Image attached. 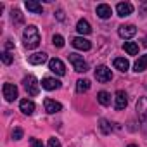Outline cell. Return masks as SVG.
I'll return each mask as SVG.
<instances>
[{
  "instance_id": "6da1fadb",
  "label": "cell",
  "mask_w": 147,
  "mask_h": 147,
  "mask_svg": "<svg viewBox=\"0 0 147 147\" xmlns=\"http://www.w3.org/2000/svg\"><path fill=\"white\" fill-rule=\"evenodd\" d=\"M23 42H24V47L33 50L40 45V33H38V28L36 26H28L24 28V33H23Z\"/></svg>"
},
{
  "instance_id": "7a4b0ae2",
  "label": "cell",
  "mask_w": 147,
  "mask_h": 147,
  "mask_svg": "<svg viewBox=\"0 0 147 147\" xmlns=\"http://www.w3.org/2000/svg\"><path fill=\"white\" fill-rule=\"evenodd\" d=\"M137 116H138V123L142 131L147 135V99L140 97L137 100Z\"/></svg>"
},
{
  "instance_id": "3957f363",
  "label": "cell",
  "mask_w": 147,
  "mask_h": 147,
  "mask_svg": "<svg viewBox=\"0 0 147 147\" xmlns=\"http://www.w3.org/2000/svg\"><path fill=\"white\" fill-rule=\"evenodd\" d=\"M23 87H24L26 94L31 95V97H36L38 92H40V83H38V80H36L35 76H31V75L23 80Z\"/></svg>"
},
{
  "instance_id": "277c9868",
  "label": "cell",
  "mask_w": 147,
  "mask_h": 147,
  "mask_svg": "<svg viewBox=\"0 0 147 147\" xmlns=\"http://www.w3.org/2000/svg\"><path fill=\"white\" fill-rule=\"evenodd\" d=\"M67 57H69V62L73 64V67H75V71H78V73H87L88 71V64L83 61L82 55H78V54H69Z\"/></svg>"
},
{
  "instance_id": "5b68a950",
  "label": "cell",
  "mask_w": 147,
  "mask_h": 147,
  "mask_svg": "<svg viewBox=\"0 0 147 147\" xmlns=\"http://www.w3.org/2000/svg\"><path fill=\"white\" fill-rule=\"evenodd\" d=\"M95 78H97V82H100V83H107V82L113 80V73H111V69H109L107 66H99V67L95 69Z\"/></svg>"
},
{
  "instance_id": "8992f818",
  "label": "cell",
  "mask_w": 147,
  "mask_h": 147,
  "mask_svg": "<svg viewBox=\"0 0 147 147\" xmlns=\"http://www.w3.org/2000/svg\"><path fill=\"white\" fill-rule=\"evenodd\" d=\"M49 69H50L52 73H55L57 76H64V75H66V66H64V62H62L61 59H57V57H54V59L49 61Z\"/></svg>"
},
{
  "instance_id": "52a82bcc",
  "label": "cell",
  "mask_w": 147,
  "mask_h": 147,
  "mask_svg": "<svg viewBox=\"0 0 147 147\" xmlns=\"http://www.w3.org/2000/svg\"><path fill=\"white\" fill-rule=\"evenodd\" d=\"M2 92H4V97H5L7 102H12V100L18 99V87L12 85V83H4Z\"/></svg>"
},
{
  "instance_id": "ba28073f",
  "label": "cell",
  "mask_w": 147,
  "mask_h": 147,
  "mask_svg": "<svg viewBox=\"0 0 147 147\" xmlns=\"http://www.w3.org/2000/svg\"><path fill=\"white\" fill-rule=\"evenodd\" d=\"M126 104H128V95H126L123 90H118L116 95H114V107H116L118 111H121V109L126 107Z\"/></svg>"
},
{
  "instance_id": "9c48e42d",
  "label": "cell",
  "mask_w": 147,
  "mask_h": 147,
  "mask_svg": "<svg viewBox=\"0 0 147 147\" xmlns=\"http://www.w3.org/2000/svg\"><path fill=\"white\" fill-rule=\"evenodd\" d=\"M43 106H45V111H47L49 114H55V113L62 111V104H61V102H55V100H52V99H45V100H43Z\"/></svg>"
},
{
  "instance_id": "30bf717a",
  "label": "cell",
  "mask_w": 147,
  "mask_h": 147,
  "mask_svg": "<svg viewBox=\"0 0 147 147\" xmlns=\"http://www.w3.org/2000/svg\"><path fill=\"white\" fill-rule=\"evenodd\" d=\"M71 43H73V47L78 49V50H90V49H92V43H90L87 38H83V36H76V38H73V40H71Z\"/></svg>"
},
{
  "instance_id": "8fae6325",
  "label": "cell",
  "mask_w": 147,
  "mask_h": 147,
  "mask_svg": "<svg viewBox=\"0 0 147 147\" xmlns=\"http://www.w3.org/2000/svg\"><path fill=\"white\" fill-rule=\"evenodd\" d=\"M116 12H118V16L126 18V16H130V14L133 12V5H131L130 2H119V4L116 5Z\"/></svg>"
},
{
  "instance_id": "7c38bea8",
  "label": "cell",
  "mask_w": 147,
  "mask_h": 147,
  "mask_svg": "<svg viewBox=\"0 0 147 147\" xmlns=\"http://www.w3.org/2000/svg\"><path fill=\"white\" fill-rule=\"evenodd\" d=\"M118 33H119L121 38H131V36L137 35V28L133 24H123V26H119Z\"/></svg>"
},
{
  "instance_id": "4fadbf2b",
  "label": "cell",
  "mask_w": 147,
  "mask_h": 147,
  "mask_svg": "<svg viewBox=\"0 0 147 147\" xmlns=\"http://www.w3.org/2000/svg\"><path fill=\"white\" fill-rule=\"evenodd\" d=\"M42 88H45V90H57V88H61V82L57 78H43L42 80Z\"/></svg>"
},
{
  "instance_id": "5bb4252c",
  "label": "cell",
  "mask_w": 147,
  "mask_h": 147,
  "mask_svg": "<svg viewBox=\"0 0 147 147\" xmlns=\"http://www.w3.org/2000/svg\"><path fill=\"white\" fill-rule=\"evenodd\" d=\"M45 61H47V54H45V52H36V54L28 55V62H30V64H33V66L43 64Z\"/></svg>"
},
{
  "instance_id": "9a60e30c",
  "label": "cell",
  "mask_w": 147,
  "mask_h": 147,
  "mask_svg": "<svg viewBox=\"0 0 147 147\" xmlns=\"http://www.w3.org/2000/svg\"><path fill=\"white\" fill-rule=\"evenodd\" d=\"M19 109L24 113V114H33L35 113V104H33V100H28V99H23L21 102H19Z\"/></svg>"
},
{
  "instance_id": "2e32d148",
  "label": "cell",
  "mask_w": 147,
  "mask_h": 147,
  "mask_svg": "<svg viewBox=\"0 0 147 147\" xmlns=\"http://www.w3.org/2000/svg\"><path fill=\"white\" fill-rule=\"evenodd\" d=\"M97 16L100 18V19H107V18H111V14H113V11H111V7L107 5V4H100V5H97Z\"/></svg>"
},
{
  "instance_id": "e0dca14e",
  "label": "cell",
  "mask_w": 147,
  "mask_h": 147,
  "mask_svg": "<svg viewBox=\"0 0 147 147\" xmlns=\"http://www.w3.org/2000/svg\"><path fill=\"white\" fill-rule=\"evenodd\" d=\"M114 67H116L118 71H121V73H126L128 67H130V62H128V59H125V57H116V59H114Z\"/></svg>"
},
{
  "instance_id": "ac0fdd59",
  "label": "cell",
  "mask_w": 147,
  "mask_h": 147,
  "mask_svg": "<svg viewBox=\"0 0 147 147\" xmlns=\"http://www.w3.org/2000/svg\"><path fill=\"white\" fill-rule=\"evenodd\" d=\"M76 30H78L80 35H90V33H92V28H90L88 21H85V19H80V21H78Z\"/></svg>"
},
{
  "instance_id": "d6986e66",
  "label": "cell",
  "mask_w": 147,
  "mask_h": 147,
  "mask_svg": "<svg viewBox=\"0 0 147 147\" xmlns=\"http://www.w3.org/2000/svg\"><path fill=\"white\" fill-rule=\"evenodd\" d=\"M26 9L30 11V12H33V14H42V4H38V2H35V0H26Z\"/></svg>"
},
{
  "instance_id": "ffe728a7",
  "label": "cell",
  "mask_w": 147,
  "mask_h": 147,
  "mask_svg": "<svg viewBox=\"0 0 147 147\" xmlns=\"http://www.w3.org/2000/svg\"><path fill=\"white\" fill-rule=\"evenodd\" d=\"M145 69H147V54L140 55V57L137 59V62H135V73H142V71H145Z\"/></svg>"
},
{
  "instance_id": "44dd1931",
  "label": "cell",
  "mask_w": 147,
  "mask_h": 147,
  "mask_svg": "<svg viewBox=\"0 0 147 147\" xmlns=\"http://www.w3.org/2000/svg\"><path fill=\"white\" fill-rule=\"evenodd\" d=\"M123 49L126 50L128 55H137V54H138V45H137L135 42H125Z\"/></svg>"
},
{
  "instance_id": "7402d4cb",
  "label": "cell",
  "mask_w": 147,
  "mask_h": 147,
  "mask_svg": "<svg viewBox=\"0 0 147 147\" xmlns=\"http://www.w3.org/2000/svg\"><path fill=\"white\" fill-rule=\"evenodd\" d=\"M90 88V82L88 80H78L76 82V92L78 94H83V92H87Z\"/></svg>"
},
{
  "instance_id": "603a6c76",
  "label": "cell",
  "mask_w": 147,
  "mask_h": 147,
  "mask_svg": "<svg viewBox=\"0 0 147 147\" xmlns=\"http://www.w3.org/2000/svg\"><path fill=\"white\" fill-rule=\"evenodd\" d=\"M97 100H99L102 106H109V104H111V94H107V92H99V94H97Z\"/></svg>"
},
{
  "instance_id": "cb8c5ba5",
  "label": "cell",
  "mask_w": 147,
  "mask_h": 147,
  "mask_svg": "<svg viewBox=\"0 0 147 147\" xmlns=\"http://www.w3.org/2000/svg\"><path fill=\"white\" fill-rule=\"evenodd\" d=\"M99 123H100V130H102V133H106V135H107V133H111V131H113V125H111L107 119H100Z\"/></svg>"
},
{
  "instance_id": "d4e9b609",
  "label": "cell",
  "mask_w": 147,
  "mask_h": 147,
  "mask_svg": "<svg viewBox=\"0 0 147 147\" xmlns=\"http://www.w3.org/2000/svg\"><path fill=\"white\" fill-rule=\"evenodd\" d=\"M0 57H2V62H4V64H7V66H9V64H12V61H14V57H12V55H11V52H7V50H4L2 54H0Z\"/></svg>"
},
{
  "instance_id": "484cf974",
  "label": "cell",
  "mask_w": 147,
  "mask_h": 147,
  "mask_svg": "<svg viewBox=\"0 0 147 147\" xmlns=\"http://www.w3.org/2000/svg\"><path fill=\"white\" fill-rule=\"evenodd\" d=\"M12 21H16V23H23L24 21V18H23V14H21V11L19 9H12Z\"/></svg>"
},
{
  "instance_id": "4316f807",
  "label": "cell",
  "mask_w": 147,
  "mask_h": 147,
  "mask_svg": "<svg viewBox=\"0 0 147 147\" xmlns=\"http://www.w3.org/2000/svg\"><path fill=\"white\" fill-rule=\"evenodd\" d=\"M52 42H54V45H55V47H59V49H62V47H64V38H62L61 35H54Z\"/></svg>"
},
{
  "instance_id": "83f0119b",
  "label": "cell",
  "mask_w": 147,
  "mask_h": 147,
  "mask_svg": "<svg viewBox=\"0 0 147 147\" xmlns=\"http://www.w3.org/2000/svg\"><path fill=\"white\" fill-rule=\"evenodd\" d=\"M12 138H14V140H21V138H23V130H21V128H14Z\"/></svg>"
},
{
  "instance_id": "f1b7e54d",
  "label": "cell",
  "mask_w": 147,
  "mask_h": 147,
  "mask_svg": "<svg viewBox=\"0 0 147 147\" xmlns=\"http://www.w3.org/2000/svg\"><path fill=\"white\" fill-rule=\"evenodd\" d=\"M49 147H61V142L52 137V138H49Z\"/></svg>"
},
{
  "instance_id": "f546056e",
  "label": "cell",
  "mask_w": 147,
  "mask_h": 147,
  "mask_svg": "<svg viewBox=\"0 0 147 147\" xmlns=\"http://www.w3.org/2000/svg\"><path fill=\"white\" fill-rule=\"evenodd\" d=\"M30 144H31V147H43V144L38 138H30Z\"/></svg>"
},
{
  "instance_id": "4dcf8cb0",
  "label": "cell",
  "mask_w": 147,
  "mask_h": 147,
  "mask_svg": "<svg viewBox=\"0 0 147 147\" xmlns=\"http://www.w3.org/2000/svg\"><path fill=\"white\" fill-rule=\"evenodd\" d=\"M12 47H14V43H12L11 40H7V42H5V49H7V52H9V50H11Z\"/></svg>"
},
{
  "instance_id": "1f68e13d",
  "label": "cell",
  "mask_w": 147,
  "mask_h": 147,
  "mask_svg": "<svg viewBox=\"0 0 147 147\" xmlns=\"http://www.w3.org/2000/svg\"><path fill=\"white\" fill-rule=\"evenodd\" d=\"M57 19H59V21L64 19V12H62V11H57Z\"/></svg>"
},
{
  "instance_id": "d6a6232c",
  "label": "cell",
  "mask_w": 147,
  "mask_h": 147,
  "mask_svg": "<svg viewBox=\"0 0 147 147\" xmlns=\"http://www.w3.org/2000/svg\"><path fill=\"white\" fill-rule=\"evenodd\" d=\"M142 47H147V36H145V38L142 40Z\"/></svg>"
},
{
  "instance_id": "836d02e7",
  "label": "cell",
  "mask_w": 147,
  "mask_h": 147,
  "mask_svg": "<svg viewBox=\"0 0 147 147\" xmlns=\"http://www.w3.org/2000/svg\"><path fill=\"white\" fill-rule=\"evenodd\" d=\"M128 147H137V145H133V144H131V145H128Z\"/></svg>"
}]
</instances>
